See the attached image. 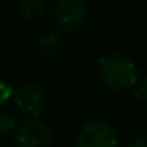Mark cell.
<instances>
[{"label": "cell", "mask_w": 147, "mask_h": 147, "mask_svg": "<svg viewBox=\"0 0 147 147\" xmlns=\"http://www.w3.org/2000/svg\"><path fill=\"white\" fill-rule=\"evenodd\" d=\"M98 74L101 82L111 90L130 89L139 79L138 65L122 52H108L98 60Z\"/></svg>", "instance_id": "obj_1"}, {"label": "cell", "mask_w": 147, "mask_h": 147, "mask_svg": "<svg viewBox=\"0 0 147 147\" xmlns=\"http://www.w3.org/2000/svg\"><path fill=\"white\" fill-rule=\"evenodd\" d=\"M89 5L86 0H54L52 22L55 30L63 35L76 33L87 24Z\"/></svg>", "instance_id": "obj_2"}, {"label": "cell", "mask_w": 147, "mask_h": 147, "mask_svg": "<svg viewBox=\"0 0 147 147\" xmlns=\"http://www.w3.org/2000/svg\"><path fill=\"white\" fill-rule=\"evenodd\" d=\"M18 147H52L54 136L45 120L38 117L22 119L13 130Z\"/></svg>", "instance_id": "obj_3"}, {"label": "cell", "mask_w": 147, "mask_h": 147, "mask_svg": "<svg viewBox=\"0 0 147 147\" xmlns=\"http://www.w3.org/2000/svg\"><path fill=\"white\" fill-rule=\"evenodd\" d=\"M117 134L111 123L90 120L78 131L74 147H117Z\"/></svg>", "instance_id": "obj_4"}, {"label": "cell", "mask_w": 147, "mask_h": 147, "mask_svg": "<svg viewBox=\"0 0 147 147\" xmlns=\"http://www.w3.org/2000/svg\"><path fill=\"white\" fill-rule=\"evenodd\" d=\"M13 100L22 114L27 117H40L45 111L46 105V92L40 84L29 82L13 90Z\"/></svg>", "instance_id": "obj_5"}, {"label": "cell", "mask_w": 147, "mask_h": 147, "mask_svg": "<svg viewBox=\"0 0 147 147\" xmlns=\"http://www.w3.org/2000/svg\"><path fill=\"white\" fill-rule=\"evenodd\" d=\"M63 45H65V36L63 33H60L59 30H49L48 33L40 38L38 41V52L41 57H46V59H51L54 55H57L59 52L63 49Z\"/></svg>", "instance_id": "obj_6"}, {"label": "cell", "mask_w": 147, "mask_h": 147, "mask_svg": "<svg viewBox=\"0 0 147 147\" xmlns=\"http://www.w3.org/2000/svg\"><path fill=\"white\" fill-rule=\"evenodd\" d=\"M46 2L45 0H18L16 14L24 22H33L38 21L45 14Z\"/></svg>", "instance_id": "obj_7"}, {"label": "cell", "mask_w": 147, "mask_h": 147, "mask_svg": "<svg viewBox=\"0 0 147 147\" xmlns=\"http://www.w3.org/2000/svg\"><path fill=\"white\" fill-rule=\"evenodd\" d=\"M133 87L134 89H133V93H131L133 98L147 106V74L146 76H139V79L136 81V84Z\"/></svg>", "instance_id": "obj_8"}, {"label": "cell", "mask_w": 147, "mask_h": 147, "mask_svg": "<svg viewBox=\"0 0 147 147\" xmlns=\"http://www.w3.org/2000/svg\"><path fill=\"white\" fill-rule=\"evenodd\" d=\"M16 127V120L8 112H0V139L7 138L10 133H13Z\"/></svg>", "instance_id": "obj_9"}, {"label": "cell", "mask_w": 147, "mask_h": 147, "mask_svg": "<svg viewBox=\"0 0 147 147\" xmlns=\"http://www.w3.org/2000/svg\"><path fill=\"white\" fill-rule=\"evenodd\" d=\"M11 95H13V87L0 78V106L5 105L11 98Z\"/></svg>", "instance_id": "obj_10"}, {"label": "cell", "mask_w": 147, "mask_h": 147, "mask_svg": "<svg viewBox=\"0 0 147 147\" xmlns=\"http://www.w3.org/2000/svg\"><path fill=\"white\" fill-rule=\"evenodd\" d=\"M128 147H147V134H141V136L134 138Z\"/></svg>", "instance_id": "obj_11"}]
</instances>
